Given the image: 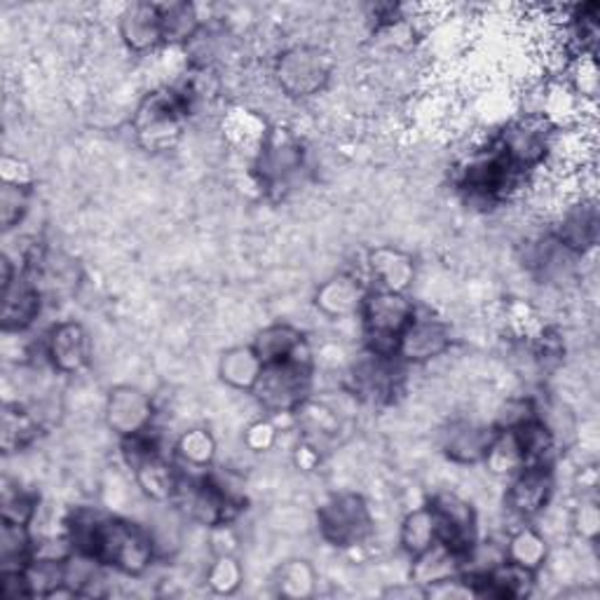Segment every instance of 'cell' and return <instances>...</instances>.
I'll use <instances>...</instances> for the list:
<instances>
[{
	"label": "cell",
	"instance_id": "obj_3",
	"mask_svg": "<svg viewBox=\"0 0 600 600\" xmlns=\"http://www.w3.org/2000/svg\"><path fill=\"white\" fill-rule=\"evenodd\" d=\"M254 392L263 409L273 413L298 411L310 392V364L308 357H293L289 362L263 366L254 385Z\"/></svg>",
	"mask_w": 600,
	"mask_h": 600
},
{
	"label": "cell",
	"instance_id": "obj_35",
	"mask_svg": "<svg viewBox=\"0 0 600 600\" xmlns=\"http://www.w3.org/2000/svg\"><path fill=\"white\" fill-rule=\"evenodd\" d=\"M26 207H29L26 184H5L3 192H0V216H3V225L8 231L22 221Z\"/></svg>",
	"mask_w": 600,
	"mask_h": 600
},
{
	"label": "cell",
	"instance_id": "obj_28",
	"mask_svg": "<svg viewBox=\"0 0 600 600\" xmlns=\"http://www.w3.org/2000/svg\"><path fill=\"white\" fill-rule=\"evenodd\" d=\"M225 134L237 148H246V151H256L258 153V148L263 146V141H266L268 127H266V122H263L256 113L233 111L231 115L225 118Z\"/></svg>",
	"mask_w": 600,
	"mask_h": 600
},
{
	"label": "cell",
	"instance_id": "obj_33",
	"mask_svg": "<svg viewBox=\"0 0 600 600\" xmlns=\"http://www.w3.org/2000/svg\"><path fill=\"white\" fill-rule=\"evenodd\" d=\"M209 587L216 593H233L242 585V568L233 554H223L207 573Z\"/></svg>",
	"mask_w": 600,
	"mask_h": 600
},
{
	"label": "cell",
	"instance_id": "obj_31",
	"mask_svg": "<svg viewBox=\"0 0 600 600\" xmlns=\"http://www.w3.org/2000/svg\"><path fill=\"white\" fill-rule=\"evenodd\" d=\"M35 422L29 413H24L20 405H8L3 413V448L5 453L20 451L24 444L33 438Z\"/></svg>",
	"mask_w": 600,
	"mask_h": 600
},
{
	"label": "cell",
	"instance_id": "obj_37",
	"mask_svg": "<svg viewBox=\"0 0 600 600\" xmlns=\"http://www.w3.org/2000/svg\"><path fill=\"white\" fill-rule=\"evenodd\" d=\"M573 525H575V531L593 542L596 535H598V525H600V516H598V507L593 502H585V504H579V509L575 511V516H573Z\"/></svg>",
	"mask_w": 600,
	"mask_h": 600
},
{
	"label": "cell",
	"instance_id": "obj_20",
	"mask_svg": "<svg viewBox=\"0 0 600 600\" xmlns=\"http://www.w3.org/2000/svg\"><path fill=\"white\" fill-rule=\"evenodd\" d=\"M252 347L263 362V366H268L298 357V352L303 349V341H300V333L296 329L287 324H275L268 326L266 331H260Z\"/></svg>",
	"mask_w": 600,
	"mask_h": 600
},
{
	"label": "cell",
	"instance_id": "obj_38",
	"mask_svg": "<svg viewBox=\"0 0 600 600\" xmlns=\"http://www.w3.org/2000/svg\"><path fill=\"white\" fill-rule=\"evenodd\" d=\"M246 444L254 451L270 448L275 444V427L270 422H256V425H252L249 432H246Z\"/></svg>",
	"mask_w": 600,
	"mask_h": 600
},
{
	"label": "cell",
	"instance_id": "obj_4",
	"mask_svg": "<svg viewBox=\"0 0 600 600\" xmlns=\"http://www.w3.org/2000/svg\"><path fill=\"white\" fill-rule=\"evenodd\" d=\"M186 111L181 95L153 92L138 105L134 118V130L138 144L148 151H167L181 134L179 118Z\"/></svg>",
	"mask_w": 600,
	"mask_h": 600
},
{
	"label": "cell",
	"instance_id": "obj_11",
	"mask_svg": "<svg viewBox=\"0 0 600 600\" xmlns=\"http://www.w3.org/2000/svg\"><path fill=\"white\" fill-rule=\"evenodd\" d=\"M153 420L151 399L136 387H115L105 403V422L120 436H136L148 432Z\"/></svg>",
	"mask_w": 600,
	"mask_h": 600
},
{
	"label": "cell",
	"instance_id": "obj_22",
	"mask_svg": "<svg viewBox=\"0 0 600 600\" xmlns=\"http://www.w3.org/2000/svg\"><path fill=\"white\" fill-rule=\"evenodd\" d=\"M221 378L237 387V390H254V385L263 370V362L254 352V347H233L227 349L221 359Z\"/></svg>",
	"mask_w": 600,
	"mask_h": 600
},
{
	"label": "cell",
	"instance_id": "obj_6",
	"mask_svg": "<svg viewBox=\"0 0 600 600\" xmlns=\"http://www.w3.org/2000/svg\"><path fill=\"white\" fill-rule=\"evenodd\" d=\"M320 531L335 546H357L374 531V519L359 496L343 492L320 509Z\"/></svg>",
	"mask_w": 600,
	"mask_h": 600
},
{
	"label": "cell",
	"instance_id": "obj_27",
	"mask_svg": "<svg viewBox=\"0 0 600 600\" xmlns=\"http://www.w3.org/2000/svg\"><path fill=\"white\" fill-rule=\"evenodd\" d=\"M488 469L498 476H509L523 469V455L514 430H502L492 438V444L484 457Z\"/></svg>",
	"mask_w": 600,
	"mask_h": 600
},
{
	"label": "cell",
	"instance_id": "obj_34",
	"mask_svg": "<svg viewBox=\"0 0 600 600\" xmlns=\"http://www.w3.org/2000/svg\"><path fill=\"white\" fill-rule=\"evenodd\" d=\"M148 533L155 544V554H171L181 546V523L174 514H157L153 519V525L148 527Z\"/></svg>",
	"mask_w": 600,
	"mask_h": 600
},
{
	"label": "cell",
	"instance_id": "obj_14",
	"mask_svg": "<svg viewBox=\"0 0 600 600\" xmlns=\"http://www.w3.org/2000/svg\"><path fill=\"white\" fill-rule=\"evenodd\" d=\"M120 35L134 52H146L153 49L157 43H163L160 5H130L120 14Z\"/></svg>",
	"mask_w": 600,
	"mask_h": 600
},
{
	"label": "cell",
	"instance_id": "obj_17",
	"mask_svg": "<svg viewBox=\"0 0 600 600\" xmlns=\"http://www.w3.org/2000/svg\"><path fill=\"white\" fill-rule=\"evenodd\" d=\"M368 266L374 277L380 279V289L403 293L413 285V277H415L413 258L405 256L399 249H390V246L376 249L374 254H370Z\"/></svg>",
	"mask_w": 600,
	"mask_h": 600
},
{
	"label": "cell",
	"instance_id": "obj_2",
	"mask_svg": "<svg viewBox=\"0 0 600 600\" xmlns=\"http://www.w3.org/2000/svg\"><path fill=\"white\" fill-rule=\"evenodd\" d=\"M362 314L370 352L380 357H392L397 355L399 335L413 322L415 308L403 293L378 289L364 296Z\"/></svg>",
	"mask_w": 600,
	"mask_h": 600
},
{
	"label": "cell",
	"instance_id": "obj_26",
	"mask_svg": "<svg viewBox=\"0 0 600 600\" xmlns=\"http://www.w3.org/2000/svg\"><path fill=\"white\" fill-rule=\"evenodd\" d=\"M160 22H163L165 43L190 41L196 38L200 31V16L196 5H186V3L160 5Z\"/></svg>",
	"mask_w": 600,
	"mask_h": 600
},
{
	"label": "cell",
	"instance_id": "obj_15",
	"mask_svg": "<svg viewBox=\"0 0 600 600\" xmlns=\"http://www.w3.org/2000/svg\"><path fill=\"white\" fill-rule=\"evenodd\" d=\"M496 434L498 432L476 425V422H457L446 432V453L451 460L460 465L481 463Z\"/></svg>",
	"mask_w": 600,
	"mask_h": 600
},
{
	"label": "cell",
	"instance_id": "obj_13",
	"mask_svg": "<svg viewBox=\"0 0 600 600\" xmlns=\"http://www.w3.org/2000/svg\"><path fill=\"white\" fill-rule=\"evenodd\" d=\"M47 357L59 374H80L92 357L90 335L76 322H64L55 326L47 338Z\"/></svg>",
	"mask_w": 600,
	"mask_h": 600
},
{
	"label": "cell",
	"instance_id": "obj_1",
	"mask_svg": "<svg viewBox=\"0 0 600 600\" xmlns=\"http://www.w3.org/2000/svg\"><path fill=\"white\" fill-rule=\"evenodd\" d=\"M87 554L125 575H141L151 566L155 544L148 527L120 519H99Z\"/></svg>",
	"mask_w": 600,
	"mask_h": 600
},
{
	"label": "cell",
	"instance_id": "obj_7",
	"mask_svg": "<svg viewBox=\"0 0 600 600\" xmlns=\"http://www.w3.org/2000/svg\"><path fill=\"white\" fill-rule=\"evenodd\" d=\"M432 514L436 521V537L457 556H467L476 544V514L467 500L455 492H438L434 496Z\"/></svg>",
	"mask_w": 600,
	"mask_h": 600
},
{
	"label": "cell",
	"instance_id": "obj_21",
	"mask_svg": "<svg viewBox=\"0 0 600 600\" xmlns=\"http://www.w3.org/2000/svg\"><path fill=\"white\" fill-rule=\"evenodd\" d=\"M514 434L523 455V467H546V460H549V455L554 453L556 446V438L549 432V427H546L542 420L533 418L523 422L521 427H516Z\"/></svg>",
	"mask_w": 600,
	"mask_h": 600
},
{
	"label": "cell",
	"instance_id": "obj_18",
	"mask_svg": "<svg viewBox=\"0 0 600 600\" xmlns=\"http://www.w3.org/2000/svg\"><path fill=\"white\" fill-rule=\"evenodd\" d=\"M364 291L359 279L355 277H333L326 285L316 291V305L329 316H347L355 310H362L364 303Z\"/></svg>",
	"mask_w": 600,
	"mask_h": 600
},
{
	"label": "cell",
	"instance_id": "obj_5",
	"mask_svg": "<svg viewBox=\"0 0 600 600\" xmlns=\"http://www.w3.org/2000/svg\"><path fill=\"white\" fill-rule=\"evenodd\" d=\"M279 87L293 99L320 95L331 78V59L316 47H291L277 62Z\"/></svg>",
	"mask_w": 600,
	"mask_h": 600
},
{
	"label": "cell",
	"instance_id": "obj_12",
	"mask_svg": "<svg viewBox=\"0 0 600 600\" xmlns=\"http://www.w3.org/2000/svg\"><path fill=\"white\" fill-rule=\"evenodd\" d=\"M554 492V479L546 467H523L507 490V509L521 519H533Z\"/></svg>",
	"mask_w": 600,
	"mask_h": 600
},
{
	"label": "cell",
	"instance_id": "obj_32",
	"mask_svg": "<svg viewBox=\"0 0 600 600\" xmlns=\"http://www.w3.org/2000/svg\"><path fill=\"white\" fill-rule=\"evenodd\" d=\"M176 451H179V455L190 467H207L211 460H214L216 444L209 432L190 430L179 438Z\"/></svg>",
	"mask_w": 600,
	"mask_h": 600
},
{
	"label": "cell",
	"instance_id": "obj_10",
	"mask_svg": "<svg viewBox=\"0 0 600 600\" xmlns=\"http://www.w3.org/2000/svg\"><path fill=\"white\" fill-rule=\"evenodd\" d=\"M598 240V209L593 198H577L563 207L556 223V242L581 256Z\"/></svg>",
	"mask_w": 600,
	"mask_h": 600
},
{
	"label": "cell",
	"instance_id": "obj_23",
	"mask_svg": "<svg viewBox=\"0 0 600 600\" xmlns=\"http://www.w3.org/2000/svg\"><path fill=\"white\" fill-rule=\"evenodd\" d=\"M134 474L138 486L144 488L153 500H169L176 492V486H179V476L174 474L171 465L165 463L160 455L146 457L144 463H138L134 467Z\"/></svg>",
	"mask_w": 600,
	"mask_h": 600
},
{
	"label": "cell",
	"instance_id": "obj_9",
	"mask_svg": "<svg viewBox=\"0 0 600 600\" xmlns=\"http://www.w3.org/2000/svg\"><path fill=\"white\" fill-rule=\"evenodd\" d=\"M451 345L448 326L434 316H413V322L399 335L397 355L405 362L425 364L444 355Z\"/></svg>",
	"mask_w": 600,
	"mask_h": 600
},
{
	"label": "cell",
	"instance_id": "obj_30",
	"mask_svg": "<svg viewBox=\"0 0 600 600\" xmlns=\"http://www.w3.org/2000/svg\"><path fill=\"white\" fill-rule=\"evenodd\" d=\"M279 596L287 598H305L314 591V570L305 560H289L277 573Z\"/></svg>",
	"mask_w": 600,
	"mask_h": 600
},
{
	"label": "cell",
	"instance_id": "obj_16",
	"mask_svg": "<svg viewBox=\"0 0 600 600\" xmlns=\"http://www.w3.org/2000/svg\"><path fill=\"white\" fill-rule=\"evenodd\" d=\"M460 558L463 556H457L444 542L436 540L432 546H427L425 552L413 556L411 577L418 587L427 589L448 577H455L457 570H460Z\"/></svg>",
	"mask_w": 600,
	"mask_h": 600
},
{
	"label": "cell",
	"instance_id": "obj_24",
	"mask_svg": "<svg viewBox=\"0 0 600 600\" xmlns=\"http://www.w3.org/2000/svg\"><path fill=\"white\" fill-rule=\"evenodd\" d=\"M436 521L430 507H420L411 511L409 516L401 523V546L411 556H418L420 552H425L427 546L436 542Z\"/></svg>",
	"mask_w": 600,
	"mask_h": 600
},
{
	"label": "cell",
	"instance_id": "obj_29",
	"mask_svg": "<svg viewBox=\"0 0 600 600\" xmlns=\"http://www.w3.org/2000/svg\"><path fill=\"white\" fill-rule=\"evenodd\" d=\"M31 552V537L26 525L3 521L0 527V560H3V570H22V563Z\"/></svg>",
	"mask_w": 600,
	"mask_h": 600
},
{
	"label": "cell",
	"instance_id": "obj_8",
	"mask_svg": "<svg viewBox=\"0 0 600 600\" xmlns=\"http://www.w3.org/2000/svg\"><path fill=\"white\" fill-rule=\"evenodd\" d=\"M303 167V148H300L298 138L281 130H268L266 141L256 153V169L260 181L268 188L287 186L293 176Z\"/></svg>",
	"mask_w": 600,
	"mask_h": 600
},
{
	"label": "cell",
	"instance_id": "obj_19",
	"mask_svg": "<svg viewBox=\"0 0 600 600\" xmlns=\"http://www.w3.org/2000/svg\"><path fill=\"white\" fill-rule=\"evenodd\" d=\"M41 312V293L29 281H12L5 289V308H3V326L5 331H22L33 324Z\"/></svg>",
	"mask_w": 600,
	"mask_h": 600
},
{
	"label": "cell",
	"instance_id": "obj_36",
	"mask_svg": "<svg viewBox=\"0 0 600 600\" xmlns=\"http://www.w3.org/2000/svg\"><path fill=\"white\" fill-rule=\"evenodd\" d=\"M33 514H35V504L31 498L24 496V492L20 490L10 492V488L3 490V521L29 525Z\"/></svg>",
	"mask_w": 600,
	"mask_h": 600
},
{
	"label": "cell",
	"instance_id": "obj_25",
	"mask_svg": "<svg viewBox=\"0 0 600 600\" xmlns=\"http://www.w3.org/2000/svg\"><path fill=\"white\" fill-rule=\"evenodd\" d=\"M504 552L507 560L516 563V566L525 570L537 573L546 560V542L533 527H523V531L511 535L509 544H504Z\"/></svg>",
	"mask_w": 600,
	"mask_h": 600
}]
</instances>
